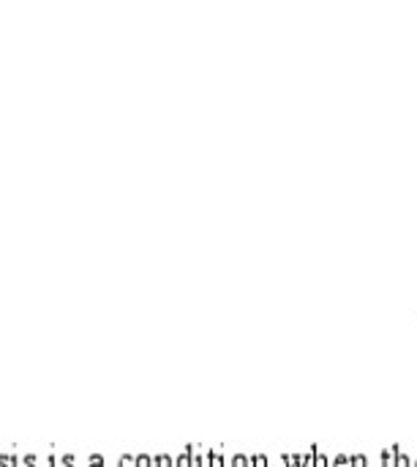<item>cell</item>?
Instances as JSON below:
<instances>
[{
	"mask_svg": "<svg viewBox=\"0 0 417 467\" xmlns=\"http://www.w3.org/2000/svg\"><path fill=\"white\" fill-rule=\"evenodd\" d=\"M22 467H44V460L38 454H22Z\"/></svg>",
	"mask_w": 417,
	"mask_h": 467,
	"instance_id": "3",
	"label": "cell"
},
{
	"mask_svg": "<svg viewBox=\"0 0 417 467\" xmlns=\"http://www.w3.org/2000/svg\"><path fill=\"white\" fill-rule=\"evenodd\" d=\"M333 467H352V457L350 454H336L333 457Z\"/></svg>",
	"mask_w": 417,
	"mask_h": 467,
	"instance_id": "10",
	"label": "cell"
},
{
	"mask_svg": "<svg viewBox=\"0 0 417 467\" xmlns=\"http://www.w3.org/2000/svg\"><path fill=\"white\" fill-rule=\"evenodd\" d=\"M396 467H415V457H410V454L399 451V460H396Z\"/></svg>",
	"mask_w": 417,
	"mask_h": 467,
	"instance_id": "11",
	"label": "cell"
},
{
	"mask_svg": "<svg viewBox=\"0 0 417 467\" xmlns=\"http://www.w3.org/2000/svg\"><path fill=\"white\" fill-rule=\"evenodd\" d=\"M399 451H402V446H391V449H385L380 457V465L382 467H396V460H399Z\"/></svg>",
	"mask_w": 417,
	"mask_h": 467,
	"instance_id": "1",
	"label": "cell"
},
{
	"mask_svg": "<svg viewBox=\"0 0 417 467\" xmlns=\"http://www.w3.org/2000/svg\"><path fill=\"white\" fill-rule=\"evenodd\" d=\"M137 467H156L153 454H137Z\"/></svg>",
	"mask_w": 417,
	"mask_h": 467,
	"instance_id": "7",
	"label": "cell"
},
{
	"mask_svg": "<svg viewBox=\"0 0 417 467\" xmlns=\"http://www.w3.org/2000/svg\"><path fill=\"white\" fill-rule=\"evenodd\" d=\"M249 467H270V460L265 454H254L249 457Z\"/></svg>",
	"mask_w": 417,
	"mask_h": 467,
	"instance_id": "5",
	"label": "cell"
},
{
	"mask_svg": "<svg viewBox=\"0 0 417 467\" xmlns=\"http://www.w3.org/2000/svg\"><path fill=\"white\" fill-rule=\"evenodd\" d=\"M352 467H369V457L366 454H355L352 457Z\"/></svg>",
	"mask_w": 417,
	"mask_h": 467,
	"instance_id": "14",
	"label": "cell"
},
{
	"mask_svg": "<svg viewBox=\"0 0 417 467\" xmlns=\"http://www.w3.org/2000/svg\"><path fill=\"white\" fill-rule=\"evenodd\" d=\"M44 467H60V457H55V454L44 457Z\"/></svg>",
	"mask_w": 417,
	"mask_h": 467,
	"instance_id": "15",
	"label": "cell"
},
{
	"mask_svg": "<svg viewBox=\"0 0 417 467\" xmlns=\"http://www.w3.org/2000/svg\"><path fill=\"white\" fill-rule=\"evenodd\" d=\"M60 467H76V457L74 454H60Z\"/></svg>",
	"mask_w": 417,
	"mask_h": 467,
	"instance_id": "13",
	"label": "cell"
},
{
	"mask_svg": "<svg viewBox=\"0 0 417 467\" xmlns=\"http://www.w3.org/2000/svg\"><path fill=\"white\" fill-rule=\"evenodd\" d=\"M117 467H137V457L134 454H120L117 457Z\"/></svg>",
	"mask_w": 417,
	"mask_h": 467,
	"instance_id": "9",
	"label": "cell"
},
{
	"mask_svg": "<svg viewBox=\"0 0 417 467\" xmlns=\"http://www.w3.org/2000/svg\"><path fill=\"white\" fill-rule=\"evenodd\" d=\"M0 467H14V454H0Z\"/></svg>",
	"mask_w": 417,
	"mask_h": 467,
	"instance_id": "16",
	"label": "cell"
},
{
	"mask_svg": "<svg viewBox=\"0 0 417 467\" xmlns=\"http://www.w3.org/2000/svg\"><path fill=\"white\" fill-rule=\"evenodd\" d=\"M87 467H107V462H104L101 454H90V457H87Z\"/></svg>",
	"mask_w": 417,
	"mask_h": 467,
	"instance_id": "12",
	"label": "cell"
},
{
	"mask_svg": "<svg viewBox=\"0 0 417 467\" xmlns=\"http://www.w3.org/2000/svg\"><path fill=\"white\" fill-rule=\"evenodd\" d=\"M227 465H229V467H249V457H246V454H235V457H229V460H227Z\"/></svg>",
	"mask_w": 417,
	"mask_h": 467,
	"instance_id": "6",
	"label": "cell"
},
{
	"mask_svg": "<svg viewBox=\"0 0 417 467\" xmlns=\"http://www.w3.org/2000/svg\"><path fill=\"white\" fill-rule=\"evenodd\" d=\"M156 467H175L172 454H156Z\"/></svg>",
	"mask_w": 417,
	"mask_h": 467,
	"instance_id": "8",
	"label": "cell"
},
{
	"mask_svg": "<svg viewBox=\"0 0 417 467\" xmlns=\"http://www.w3.org/2000/svg\"><path fill=\"white\" fill-rule=\"evenodd\" d=\"M205 460H208V467H229L227 465V457L221 451H213V449L205 454Z\"/></svg>",
	"mask_w": 417,
	"mask_h": 467,
	"instance_id": "2",
	"label": "cell"
},
{
	"mask_svg": "<svg viewBox=\"0 0 417 467\" xmlns=\"http://www.w3.org/2000/svg\"><path fill=\"white\" fill-rule=\"evenodd\" d=\"M175 467H191V451H188V449H183V451L175 457Z\"/></svg>",
	"mask_w": 417,
	"mask_h": 467,
	"instance_id": "4",
	"label": "cell"
},
{
	"mask_svg": "<svg viewBox=\"0 0 417 467\" xmlns=\"http://www.w3.org/2000/svg\"><path fill=\"white\" fill-rule=\"evenodd\" d=\"M415 467H417V457H415Z\"/></svg>",
	"mask_w": 417,
	"mask_h": 467,
	"instance_id": "17",
	"label": "cell"
}]
</instances>
